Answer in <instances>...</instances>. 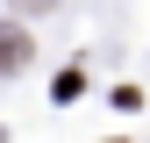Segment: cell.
Returning a JSON list of instances; mask_svg holds the SVG:
<instances>
[{
	"mask_svg": "<svg viewBox=\"0 0 150 143\" xmlns=\"http://www.w3.org/2000/svg\"><path fill=\"white\" fill-rule=\"evenodd\" d=\"M22 64H29V36L14 22H0V72H22Z\"/></svg>",
	"mask_w": 150,
	"mask_h": 143,
	"instance_id": "1",
	"label": "cell"
},
{
	"mask_svg": "<svg viewBox=\"0 0 150 143\" xmlns=\"http://www.w3.org/2000/svg\"><path fill=\"white\" fill-rule=\"evenodd\" d=\"M22 7H50V0H22Z\"/></svg>",
	"mask_w": 150,
	"mask_h": 143,
	"instance_id": "2",
	"label": "cell"
}]
</instances>
